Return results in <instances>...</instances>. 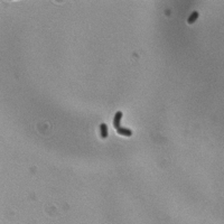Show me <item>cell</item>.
Segmentation results:
<instances>
[{
  "instance_id": "1",
  "label": "cell",
  "mask_w": 224,
  "mask_h": 224,
  "mask_svg": "<svg viewBox=\"0 0 224 224\" xmlns=\"http://www.w3.org/2000/svg\"><path fill=\"white\" fill-rule=\"evenodd\" d=\"M121 118H122V112H117L114 114V118H113V126H114L115 129L120 128V122H121Z\"/></svg>"
},
{
  "instance_id": "2",
  "label": "cell",
  "mask_w": 224,
  "mask_h": 224,
  "mask_svg": "<svg viewBox=\"0 0 224 224\" xmlns=\"http://www.w3.org/2000/svg\"><path fill=\"white\" fill-rule=\"evenodd\" d=\"M100 134H101V137H102L103 139H105V138H108V126L105 124V123H101V126H100Z\"/></svg>"
},
{
  "instance_id": "4",
  "label": "cell",
  "mask_w": 224,
  "mask_h": 224,
  "mask_svg": "<svg viewBox=\"0 0 224 224\" xmlns=\"http://www.w3.org/2000/svg\"><path fill=\"white\" fill-rule=\"evenodd\" d=\"M197 18H199V13H197V11H193V13H191V16L188 17L187 23H188V24H193V23H195V21L197 20Z\"/></svg>"
},
{
  "instance_id": "3",
  "label": "cell",
  "mask_w": 224,
  "mask_h": 224,
  "mask_svg": "<svg viewBox=\"0 0 224 224\" xmlns=\"http://www.w3.org/2000/svg\"><path fill=\"white\" fill-rule=\"evenodd\" d=\"M117 131L120 134H122V136H127V137H130V136L132 134V131H131L130 129H127V128H119V129H117Z\"/></svg>"
}]
</instances>
